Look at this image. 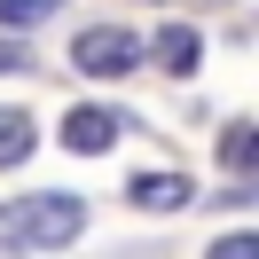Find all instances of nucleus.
Listing matches in <instances>:
<instances>
[{
  "label": "nucleus",
  "mask_w": 259,
  "mask_h": 259,
  "mask_svg": "<svg viewBox=\"0 0 259 259\" xmlns=\"http://www.w3.org/2000/svg\"><path fill=\"white\" fill-rule=\"evenodd\" d=\"M71 71H87V79H134V71H142V32H126V24H87V32L71 39Z\"/></svg>",
  "instance_id": "2"
},
{
  "label": "nucleus",
  "mask_w": 259,
  "mask_h": 259,
  "mask_svg": "<svg viewBox=\"0 0 259 259\" xmlns=\"http://www.w3.org/2000/svg\"><path fill=\"white\" fill-rule=\"evenodd\" d=\"M189 196H196V189H189L181 173H134V181H126V204H134V212H181Z\"/></svg>",
  "instance_id": "5"
},
{
  "label": "nucleus",
  "mask_w": 259,
  "mask_h": 259,
  "mask_svg": "<svg viewBox=\"0 0 259 259\" xmlns=\"http://www.w3.org/2000/svg\"><path fill=\"white\" fill-rule=\"evenodd\" d=\"M118 134H126V118H118V110H102V102H79V110L63 118V134H55V142H63V149H79V157H102Z\"/></svg>",
  "instance_id": "3"
},
{
  "label": "nucleus",
  "mask_w": 259,
  "mask_h": 259,
  "mask_svg": "<svg viewBox=\"0 0 259 259\" xmlns=\"http://www.w3.org/2000/svg\"><path fill=\"white\" fill-rule=\"evenodd\" d=\"M32 149H39V126L24 110H0V165H24Z\"/></svg>",
  "instance_id": "6"
},
{
  "label": "nucleus",
  "mask_w": 259,
  "mask_h": 259,
  "mask_svg": "<svg viewBox=\"0 0 259 259\" xmlns=\"http://www.w3.org/2000/svg\"><path fill=\"white\" fill-rule=\"evenodd\" d=\"M204 259H259V236H251V228H236V236H220Z\"/></svg>",
  "instance_id": "9"
},
{
  "label": "nucleus",
  "mask_w": 259,
  "mask_h": 259,
  "mask_svg": "<svg viewBox=\"0 0 259 259\" xmlns=\"http://www.w3.org/2000/svg\"><path fill=\"white\" fill-rule=\"evenodd\" d=\"M251 149H259V142H251V126L236 118V126L220 134V165H228V173H251Z\"/></svg>",
  "instance_id": "8"
},
{
  "label": "nucleus",
  "mask_w": 259,
  "mask_h": 259,
  "mask_svg": "<svg viewBox=\"0 0 259 259\" xmlns=\"http://www.w3.org/2000/svg\"><path fill=\"white\" fill-rule=\"evenodd\" d=\"M0 71H32V55H24L16 32H0Z\"/></svg>",
  "instance_id": "10"
},
{
  "label": "nucleus",
  "mask_w": 259,
  "mask_h": 259,
  "mask_svg": "<svg viewBox=\"0 0 259 259\" xmlns=\"http://www.w3.org/2000/svg\"><path fill=\"white\" fill-rule=\"evenodd\" d=\"M79 236H87V196L32 189V196H8L0 204V243L8 251H63Z\"/></svg>",
  "instance_id": "1"
},
{
  "label": "nucleus",
  "mask_w": 259,
  "mask_h": 259,
  "mask_svg": "<svg viewBox=\"0 0 259 259\" xmlns=\"http://www.w3.org/2000/svg\"><path fill=\"white\" fill-rule=\"evenodd\" d=\"M142 63H157V71H173V79H189V71L204 63V32H196V24H165L157 39H142Z\"/></svg>",
  "instance_id": "4"
},
{
  "label": "nucleus",
  "mask_w": 259,
  "mask_h": 259,
  "mask_svg": "<svg viewBox=\"0 0 259 259\" xmlns=\"http://www.w3.org/2000/svg\"><path fill=\"white\" fill-rule=\"evenodd\" d=\"M55 8H63V0H0V32H16V39H24V32H39Z\"/></svg>",
  "instance_id": "7"
}]
</instances>
